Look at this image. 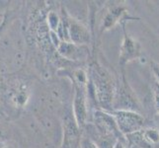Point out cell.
<instances>
[{
	"mask_svg": "<svg viewBox=\"0 0 159 148\" xmlns=\"http://www.w3.org/2000/svg\"><path fill=\"white\" fill-rule=\"evenodd\" d=\"M157 117L159 119V109H157Z\"/></svg>",
	"mask_w": 159,
	"mask_h": 148,
	"instance_id": "19",
	"label": "cell"
},
{
	"mask_svg": "<svg viewBox=\"0 0 159 148\" xmlns=\"http://www.w3.org/2000/svg\"><path fill=\"white\" fill-rule=\"evenodd\" d=\"M113 148H125V142L120 141V140H118Z\"/></svg>",
	"mask_w": 159,
	"mask_h": 148,
	"instance_id": "18",
	"label": "cell"
},
{
	"mask_svg": "<svg viewBox=\"0 0 159 148\" xmlns=\"http://www.w3.org/2000/svg\"><path fill=\"white\" fill-rule=\"evenodd\" d=\"M142 54L141 47L139 43H138L133 38L129 37L125 31V36L122 45L120 47V56H119V63L124 69L125 65L129 61L139 58Z\"/></svg>",
	"mask_w": 159,
	"mask_h": 148,
	"instance_id": "7",
	"label": "cell"
},
{
	"mask_svg": "<svg viewBox=\"0 0 159 148\" xmlns=\"http://www.w3.org/2000/svg\"><path fill=\"white\" fill-rule=\"evenodd\" d=\"M143 137L146 140L147 143H149L151 146L157 144L159 142V130L156 128H147L142 129Z\"/></svg>",
	"mask_w": 159,
	"mask_h": 148,
	"instance_id": "12",
	"label": "cell"
},
{
	"mask_svg": "<svg viewBox=\"0 0 159 148\" xmlns=\"http://www.w3.org/2000/svg\"><path fill=\"white\" fill-rule=\"evenodd\" d=\"M2 28H3V25H2V26H0V31L2 30Z\"/></svg>",
	"mask_w": 159,
	"mask_h": 148,
	"instance_id": "20",
	"label": "cell"
},
{
	"mask_svg": "<svg viewBox=\"0 0 159 148\" xmlns=\"http://www.w3.org/2000/svg\"><path fill=\"white\" fill-rule=\"evenodd\" d=\"M151 68H152V72H153V75H154V77L156 79L157 84L159 85V63L152 62Z\"/></svg>",
	"mask_w": 159,
	"mask_h": 148,
	"instance_id": "16",
	"label": "cell"
},
{
	"mask_svg": "<svg viewBox=\"0 0 159 148\" xmlns=\"http://www.w3.org/2000/svg\"><path fill=\"white\" fill-rule=\"evenodd\" d=\"M57 52L63 58L67 60H77L84 59L88 54V49L85 46H77L71 42H61V43L57 47Z\"/></svg>",
	"mask_w": 159,
	"mask_h": 148,
	"instance_id": "8",
	"label": "cell"
},
{
	"mask_svg": "<svg viewBox=\"0 0 159 148\" xmlns=\"http://www.w3.org/2000/svg\"><path fill=\"white\" fill-rule=\"evenodd\" d=\"M69 40L72 43H75L77 46H85L90 42V33L85 26L75 19L70 18Z\"/></svg>",
	"mask_w": 159,
	"mask_h": 148,
	"instance_id": "9",
	"label": "cell"
},
{
	"mask_svg": "<svg viewBox=\"0 0 159 148\" xmlns=\"http://www.w3.org/2000/svg\"><path fill=\"white\" fill-rule=\"evenodd\" d=\"M90 82L94 88L97 103L103 111H113L116 88L110 74L102 66L93 63L90 66Z\"/></svg>",
	"mask_w": 159,
	"mask_h": 148,
	"instance_id": "1",
	"label": "cell"
},
{
	"mask_svg": "<svg viewBox=\"0 0 159 148\" xmlns=\"http://www.w3.org/2000/svg\"><path fill=\"white\" fill-rule=\"evenodd\" d=\"M93 124L100 132L115 136L118 140L125 142V136L120 131L114 116L111 113L98 109L93 114Z\"/></svg>",
	"mask_w": 159,
	"mask_h": 148,
	"instance_id": "5",
	"label": "cell"
},
{
	"mask_svg": "<svg viewBox=\"0 0 159 148\" xmlns=\"http://www.w3.org/2000/svg\"><path fill=\"white\" fill-rule=\"evenodd\" d=\"M3 148H7V147H5V146H4V147H3Z\"/></svg>",
	"mask_w": 159,
	"mask_h": 148,
	"instance_id": "21",
	"label": "cell"
},
{
	"mask_svg": "<svg viewBox=\"0 0 159 148\" xmlns=\"http://www.w3.org/2000/svg\"><path fill=\"white\" fill-rule=\"evenodd\" d=\"M125 19H134L133 17H129V12L123 7H116L112 9L110 12L105 16V18L103 20V25H102V30H109L112 27H114L117 23H120L123 20L127 21Z\"/></svg>",
	"mask_w": 159,
	"mask_h": 148,
	"instance_id": "10",
	"label": "cell"
},
{
	"mask_svg": "<svg viewBox=\"0 0 159 148\" xmlns=\"http://www.w3.org/2000/svg\"><path fill=\"white\" fill-rule=\"evenodd\" d=\"M80 148H98L97 145L88 137H82L80 142Z\"/></svg>",
	"mask_w": 159,
	"mask_h": 148,
	"instance_id": "14",
	"label": "cell"
},
{
	"mask_svg": "<svg viewBox=\"0 0 159 148\" xmlns=\"http://www.w3.org/2000/svg\"><path fill=\"white\" fill-rule=\"evenodd\" d=\"M81 130L75 122L73 114H66L63 120V135L59 148H80Z\"/></svg>",
	"mask_w": 159,
	"mask_h": 148,
	"instance_id": "6",
	"label": "cell"
},
{
	"mask_svg": "<svg viewBox=\"0 0 159 148\" xmlns=\"http://www.w3.org/2000/svg\"><path fill=\"white\" fill-rule=\"evenodd\" d=\"M113 111L116 110H125V111H134L136 112L139 110V104L136 96L129 88L127 80L123 75V83L120 84L115 92L114 103H113Z\"/></svg>",
	"mask_w": 159,
	"mask_h": 148,
	"instance_id": "4",
	"label": "cell"
},
{
	"mask_svg": "<svg viewBox=\"0 0 159 148\" xmlns=\"http://www.w3.org/2000/svg\"><path fill=\"white\" fill-rule=\"evenodd\" d=\"M47 19H48L47 21H48V26L50 31L57 33L59 23H60V15H58L57 12H54V11H51V12H48Z\"/></svg>",
	"mask_w": 159,
	"mask_h": 148,
	"instance_id": "13",
	"label": "cell"
},
{
	"mask_svg": "<svg viewBox=\"0 0 159 148\" xmlns=\"http://www.w3.org/2000/svg\"><path fill=\"white\" fill-rule=\"evenodd\" d=\"M111 114L116 119L120 131L125 136L136 131H140L144 127L145 119L138 112L116 110V111H112Z\"/></svg>",
	"mask_w": 159,
	"mask_h": 148,
	"instance_id": "2",
	"label": "cell"
},
{
	"mask_svg": "<svg viewBox=\"0 0 159 148\" xmlns=\"http://www.w3.org/2000/svg\"><path fill=\"white\" fill-rule=\"evenodd\" d=\"M50 39H51V42L52 43V46L57 49L59 45L61 43V40L59 39V37L57 36V34L56 32L50 31Z\"/></svg>",
	"mask_w": 159,
	"mask_h": 148,
	"instance_id": "15",
	"label": "cell"
},
{
	"mask_svg": "<svg viewBox=\"0 0 159 148\" xmlns=\"http://www.w3.org/2000/svg\"><path fill=\"white\" fill-rule=\"evenodd\" d=\"M154 102L157 109H159V85L156 84L154 88Z\"/></svg>",
	"mask_w": 159,
	"mask_h": 148,
	"instance_id": "17",
	"label": "cell"
},
{
	"mask_svg": "<svg viewBox=\"0 0 159 148\" xmlns=\"http://www.w3.org/2000/svg\"><path fill=\"white\" fill-rule=\"evenodd\" d=\"M125 143L129 148H151L152 146L147 143L143 137L142 130L125 135Z\"/></svg>",
	"mask_w": 159,
	"mask_h": 148,
	"instance_id": "11",
	"label": "cell"
},
{
	"mask_svg": "<svg viewBox=\"0 0 159 148\" xmlns=\"http://www.w3.org/2000/svg\"><path fill=\"white\" fill-rule=\"evenodd\" d=\"M89 83V82H88ZM87 84L75 83L73 82V112L72 114L78 127L82 129L87 124V119H88V103H87Z\"/></svg>",
	"mask_w": 159,
	"mask_h": 148,
	"instance_id": "3",
	"label": "cell"
}]
</instances>
